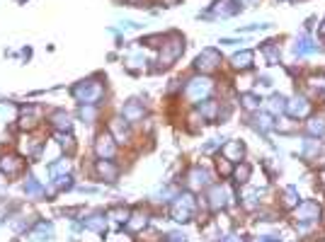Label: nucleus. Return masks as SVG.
Segmentation results:
<instances>
[{
  "label": "nucleus",
  "mask_w": 325,
  "mask_h": 242,
  "mask_svg": "<svg viewBox=\"0 0 325 242\" xmlns=\"http://www.w3.org/2000/svg\"><path fill=\"white\" fill-rule=\"evenodd\" d=\"M97 174H100L102 179H107V182H114V179L119 177V169H117V165H112L109 160H100V162H97Z\"/></svg>",
  "instance_id": "2eb2a0df"
},
{
  "label": "nucleus",
  "mask_w": 325,
  "mask_h": 242,
  "mask_svg": "<svg viewBox=\"0 0 325 242\" xmlns=\"http://www.w3.org/2000/svg\"><path fill=\"white\" fill-rule=\"evenodd\" d=\"M282 206L284 208H296L299 206V191L289 186V189H284V194H282Z\"/></svg>",
  "instance_id": "aec40b11"
},
{
  "label": "nucleus",
  "mask_w": 325,
  "mask_h": 242,
  "mask_svg": "<svg viewBox=\"0 0 325 242\" xmlns=\"http://www.w3.org/2000/svg\"><path fill=\"white\" fill-rule=\"evenodd\" d=\"M144 114H146L144 104H141V102H136V99L127 102V104H124V109H122V116H124L127 121H141V119H144Z\"/></svg>",
  "instance_id": "9b49d317"
},
{
  "label": "nucleus",
  "mask_w": 325,
  "mask_h": 242,
  "mask_svg": "<svg viewBox=\"0 0 325 242\" xmlns=\"http://www.w3.org/2000/svg\"><path fill=\"white\" fill-rule=\"evenodd\" d=\"M318 150H321V143H318V141H313V138H311V141H306V148H304L306 158H313Z\"/></svg>",
  "instance_id": "f704fd0d"
},
{
  "label": "nucleus",
  "mask_w": 325,
  "mask_h": 242,
  "mask_svg": "<svg viewBox=\"0 0 325 242\" xmlns=\"http://www.w3.org/2000/svg\"><path fill=\"white\" fill-rule=\"evenodd\" d=\"M308 133H311V136H323L325 119H311V121H308Z\"/></svg>",
  "instance_id": "cd10ccee"
},
{
  "label": "nucleus",
  "mask_w": 325,
  "mask_h": 242,
  "mask_svg": "<svg viewBox=\"0 0 325 242\" xmlns=\"http://www.w3.org/2000/svg\"><path fill=\"white\" fill-rule=\"evenodd\" d=\"M109 216H112L114 221H129V211H127V208H122V206L112 208V211H109Z\"/></svg>",
  "instance_id": "72a5a7b5"
},
{
  "label": "nucleus",
  "mask_w": 325,
  "mask_h": 242,
  "mask_svg": "<svg viewBox=\"0 0 325 242\" xmlns=\"http://www.w3.org/2000/svg\"><path fill=\"white\" fill-rule=\"evenodd\" d=\"M51 124H54L56 129L68 131V129H71V116H68L66 112H54V114H51Z\"/></svg>",
  "instance_id": "412c9836"
},
{
  "label": "nucleus",
  "mask_w": 325,
  "mask_h": 242,
  "mask_svg": "<svg viewBox=\"0 0 325 242\" xmlns=\"http://www.w3.org/2000/svg\"><path fill=\"white\" fill-rule=\"evenodd\" d=\"M199 114H201V119H214V116H218V104L211 99H204L199 104Z\"/></svg>",
  "instance_id": "6ab92c4d"
},
{
  "label": "nucleus",
  "mask_w": 325,
  "mask_h": 242,
  "mask_svg": "<svg viewBox=\"0 0 325 242\" xmlns=\"http://www.w3.org/2000/svg\"><path fill=\"white\" fill-rule=\"evenodd\" d=\"M211 90H214V85H211V80H209V78H194V80H189V82H187V90H184V94H187L192 102H201V97H206Z\"/></svg>",
  "instance_id": "20e7f679"
},
{
  "label": "nucleus",
  "mask_w": 325,
  "mask_h": 242,
  "mask_svg": "<svg viewBox=\"0 0 325 242\" xmlns=\"http://www.w3.org/2000/svg\"><path fill=\"white\" fill-rule=\"evenodd\" d=\"M73 186V179L68 174H61L58 179H56V189H71Z\"/></svg>",
  "instance_id": "e433bc0d"
},
{
  "label": "nucleus",
  "mask_w": 325,
  "mask_h": 242,
  "mask_svg": "<svg viewBox=\"0 0 325 242\" xmlns=\"http://www.w3.org/2000/svg\"><path fill=\"white\" fill-rule=\"evenodd\" d=\"M311 85H313L316 90H318V87H321V90H325V75H321V78H318V75H313V78H311Z\"/></svg>",
  "instance_id": "4c0bfd02"
},
{
  "label": "nucleus",
  "mask_w": 325,
  "mask_h": 242,
  "mask_svg": "<svg viewBox=\"0 0 325 242\" xmlns=\"http://www.w3.org/2000/svg\"><path fill=\"white\" fill-rule=\"evenodd\" d=\"M192 213H194V199H192L189 194L175 196V201H172V218L184 223V221L192 218Z\"/></svg>",
  "instance_id": "7ed1b4c3"
},
{
  "label": "nucleus",
  "mask_w": 325,
  "mask_h": 242,
  "mask_svg": "<svg viewBox=\"0 0 325 242\" xmlns=\"http://www.w3.org/2000/svg\"><path fill=\"white\" fill-rule=\"evenodd\" d=\"M221 153H223V158H226V160L238 162V160H243V155H245V146H243L240 141H228V143L221 148Z\"/></svg>",
  "instance_id": "9d476101"
},
{
  "label": "nucleus",
  "mask_w": 325,
  "mask_h": 242,
  "mask_svg": "<svg viewBox=\"0 0 325 242\" xmlns=\"http://www.w3.org/2000/svg\"><path fill=\"white\" fill-rule=\"evenodd\" d=\"M51 233H54L51 223H44V221H41V223L36 225V230L32 233V238H34V240H46V238H49Z\"/></svg>",
  "instance_id": "a878e982"
},
{
  "label": "nucleus",
  "mask_w": 325,
  "mask_h": 242,
  "mask_svg": "<svg viewBox=\"0 0 325 242\" xmlns=\"http://www.w3.org/2000/svg\"><path fill=\"white\" fill-rule=\"evenodd\" d=\"M0 169H2V174L15 177V174H19V172L24 169V160L17 158V155H5V158L0 160Z\"/></svg>",
  "instance_id": "6e6552de"
},
{
  "label": "nucleus",
  "mask_w": 325,
  "mask_h": 242,
  "mask_svg": "<svg viewBox=\"0 0 325 242\" xmlns=\"http://www.w3.org/2000/svg\"><path fill=\"white\" fill-rule=\"evenodd\" d=\"M85 228H90V230H95V233H105L107 221H105L102 216H90V218L85 221Z\"/></svg>",
  "instance_id": "393cba45"
},
{
  "label": "nucleus",
  "mask_w": 325,
  "mask_h": 242,
  "mask_svg": "<svg viewBox=\"0 0 325 242\" xmlns=\"http://www.w3.org/2000/svg\"><path fill=\"white\" fill-rule=\"evenodd\" d=\"M95 153H97L102 160L114 158L117 146H114V138H112V133H100V136H97V141H95Z\"/></svg>",
  "instance_id": "0eeeda50"
},
{
  "label": "nucleus",
  "mask_w": 325,
  "mask_h": 242,
  "mask_svg": "<svg viewBox=\"0 0 325 242\" xmlns=\"http://www.w3.org/2000/svg\"><path fill=\"white\" fill-rule=\"evenodd\" d=\"M270 109L274 114H277V112H284V109H287V102H284V97H282V94H274V97H272V99H270Z\"/></svg>",
  "instance_id": "2f4dec72"
},
{
  "label": "nucleus",
  "mask_w": 325,
  "mask_h": 242,
  "mask_svg": "<svg viewBox=\"0 0 325 242\" xmlns=\"http://www.w3.org/2000/svg\"><path fill=\"white\" fill-rule=\"evenodd\" d=\"M17 107H15V104H5V102H2V104H0V116H7V119H15V116H17Z\"/></svg>",
  "instance_id": "473e14b6"
},
{
  "label": "nucleus",
  "mask_w": 325,
  "mask_h": 242,
  "mask_svg": "<svg viewBox=\"0 0 325 242\" xmlns=\"http://www.w3.org/2000/svg\"><path fill=\"white\" fill-rule=\"evenodd\" d=\"M262 51H265V56H267V63H270V66L279 63V49L274 46V41H267V44L262 46Z\"/></svg>",
  "instance_id": "b1692460"
},
{
  "label": "nucleus",
  "mask_w": 325,
  "mask_h": 242,
  "mask_svg": "<svg viewBox=\"0 0 325 242\" xmlns=\"http://www.w3.org/2000/svg\"><path fill=\"white\" fill-rule=\"evenodd\" d=\"M182 49H184V41H182L177 34H172L167 41H162V51H161V66L162 68L172 66V63L177 61V56L182 54Z\"/></svg>",
  "instance_id": "f03ea898"
},
{
  "label": "nucleus",
  "mask_w": 325,
  "mask_h": 242,
  "mask_svg": "<svg viewBox=\"0 0 325 242\" xmlns=\"http://www.w3.org/2000/svg\"><path fill=\"white\" fill-rule=\"evenodd\" d=\"M80 116H83V119H95V109H92V104H85V107L80 109Z\"/></svg>",
  "instance_id": "58836bf2"
},
{
  "label": "nucleus",
  "mask_w": 325,
  "mask_h": 242,
  "mask_svg": "<svg viewBox=\"0 0 325 242\" xmlns=\"http://www.w3.org/2000/svg\"><path fill=\"white\" fill-rule=\"evenodd\" d=\"M61 146H63V148H66V150H73V138H71V136H63V141H61Z\"/></svg>",
  "instance_id": "ea45409f"
},
{
  "label": "nucleus",
  "mask_w": 325,
  "mask_h": 242,
  "mask_svg": "<svg viewBox=\"0 0 325 242\" xmlns=\"http://www.w3.org/2000/svg\"><path fill=\"white\" fill-rule=\"evenodd\" d=\"M39 107H27V109H22V119H19V126L22 129H34L36 124H39Z\"/></svg>",
  "instance_id": "4468645a"
},
{
  "label": "nucleus",
  "mask_w": 325,
  "mask_h": 242,
  "mask_svg": "<svg viewBox=\"0 0 325 242\" xmlns=\"http://www.w3.org/2000/svg\"><path fill=\"white\" fill-rule=\"evenodd\" d=\"M240 102H243V107H245L248 112H257V109H260V99H257L255 94H243Z\"/></svg>",
  "instance_id": "c85d7f7f"
},
{
  "label": "nucleus",
  "mask_w": 325,
  "mask_h": 242,
  "mask_svg": "<svg viewBox=\"0 0 325 242\" xmlns=\"http://www.w3.org/2000/svg\"><path fill=\"white\" fill-rule=\"evenodd\" d=\"M109 129H112L114 133H117L119 143H127V141H129V126H127V119H114Z\"/></svg>",
  "instance_id": "a211bd4d"
},
{
  "label": "nucleus",
  "mask_w": 325,
  "mask_h": 242,
  "mask_svg": "<svg viewBox=\"0 0 325 242\" xmlns=\"http://www.w3.org/2000/svg\"><path fill=\"white\" fill-rule=\"evenodd\" d=\"M250 63H253V51H240V54H235L231 58V66H233L235 71H248Z\"/></svg>",
  "instance_id": "f3484780"
},
{
  "label": "nucleus",
  "mask_w": 325,
  "mask_h": 242,
  "mask_svg": "<svg viewBox=\"0 0 325 242\" xmlns=\"http://www.w3.org/2000/svg\"><path fill=\"white\" fill-rule=\"evenodd\" d=\"M211 12L216 17H231V15L238 12V5H235V0H216L214 7H211Z\"/></svg>",
  "instance_id": "ddd939ff"
},
{
  "label": "nucleus",
  "mask_w": 325,
  "mask_h": 242,
  "mask_svg": "<svg viewBox=\"0 0 325 242\" xmlns=\"http://www.w3.org/2000/svg\"><path fill=\"white\" fill-rule=\"evenodd\" d=\"M218 63H221V54H218L216 49H204V51L197 56V68L201 71V73L216 71Z\"/></svg>",
  "instance_id": "423d86ee"
},
{
  "label": "nucleus",
  "mask_w": 325,
  "mask_h": 242,
  "mask_svg": "<svg viewBox=\"0 0 325 242\" xmlns=\"http://www.w3.org/2000/svg\"><path fill=\"white\" fill-rule=\"evenodd\" d=\"M294 51H296V56H304V54H313V51H316V46L311 44V39H308V37H301L299 41H296Z\"/></svg>",
  "instance_id": "4be33fe9"
},
{
  "label": "nucleus",
  "mask_w": 325,
  "mask_h": 242,
  "mask_svg": "<svg viewBox=\"0 0 325 242\" xmlns=\"http://www.w3.org/2000/svg\"><path fill=\"white\" fill-rule=\"evenodd\" d=\"M144 225H146V213H134V216H129V221H127V230L136 233V230H141Z\"/></svg>",
  "instance_id": "5701e85b"
},
{
  "label": "nucleus",
  "mask_w": 325,
  "mask_h": 242,
  "mask_svg": "<svg viewBox=\"0 0 325 242\" xmlns=\"http://www.w3.org/2000/svg\"><path fill=\"white\" fill-rule=\"evenodd\" d=\"M73 94L83 102V104H97L100 99H102V94H105V85L102 82H97L95 78H90V80H83L80 85H75L73 87Z\"/></svg>",
  "instance_id": "f257e3e1"
},
{
  "label": "nucleus",
  "mask_w": 325,
  "mask_h": 242,
  "mask_svg": "<svg viewBox=\"0 0 325 242\" xmlns=\"http://www.w3.org/2000/svg\"><path fill=\"white\" fill-rule=\"evenodd\" d=\"M209 184V174H206V169L201 167H192L189 169V186L192 189H201V186Z\"/></svg>",
  "instance_id": "dca6fc26"
},
{
  "label": "nucleus",
  "mask_w": 325,
  "mask_h": 242,
  "mask_svg": "<svg viewBox=\"0 0 325 242\" xmlns=\"http://www.w3.org/2000/svg\"><path fill=\"white\" fill-rule=\"evenodd\" d=\"M233 174L238 177V182H248V179H250V165H248V162L238 165V167L233 169Z\"/></svg>",
  "instance_id": "7c9ffc66"
},
{
  "label": "nucleus",
  "mask_w": 325,
  "mask_h": 242,
  "mask_svg": "<svg viewBox=\"0 0 325 242\" xmlns=\"http://www.w3.org/2000/svg\"><path fill=\"white\" fill-rule=\"evenodd\" d=\"M218 172H221L223 177H228V174L233 172V165H231V160H226V158L221 160V158H218Z\"/></svg>",
  "instance_id": "c9c22d12"
},
{
  "label": "nucleus",
  "mask_w": 325,
  "mask_h": 242,
  "mask_svg": "<svg viewBox=\"0 0 325 242\" xmlns=\"http://www.w3.org/2000/svg\"><path fill=\"white\" fill-rule=\"evenodd\" d=\"M321 34H323V37H325V22H323V24H321Z\"/></svg>",
  "instance_id": "a19ab883"
},
{
  "label": "nucleus",
  "mask_w": 325,
  "mask_h": 242,
  "mask_svg": "<svg viewBox=\"0 0 325 242\" xmlns=\"http://www.w3.org/2000/svg\"><path fill=\"white\" fill-rule=\"evenodd\" d=\"M250 2H257V0H250Z\"/></svg>",
  "instance_id": "79ce46f5"
},
{
  "label": "nucleus",
  "mask_w": 325,
  "mask_h": 242,
  "mask_svg": "<svg viewBox=\"0 0 325 242\" xmlns=\"http://www.w3.org/2000/svg\"><path fill=\"white\" fill-rule=\"evenodd\" d=\"M272 126H274V124H272V119L267 116V114H262V116L257 114V116H255V129H260V131H270Z\"/></svg>",
  "instance_id": "c756f323"
},
{
  "label": "nucleus",
  "mask_w": 325,
  "mask_h": 242,
  "mask_svg": "<svg viewBox=\"0 0 325 242\" xmlns=\"http://www.w3.org/2000/svg\"><path fill=\"white\" fill-rule=\"evenodd\" d=\"M323 242H325V240H323Z\"/></svg>",
  "instance_id": "37998d69"
},
{
  "label": "nucleus",
  "mask_w": 325,
  "mask_h": 242,
  "mask_svg": "<svg viewBox=\"0 0 325 242\" xmlns=\"http://www.w3.org/2000/svg\"><path fill=\"white\" fill-rule=\"evenodd\" d=\"M24 191H27V196H41L44 194V186L36 184L34 177H27V184H24Z\"/></svg>",
  "instance_id": "bb28decb"
},
{
  "label": "nucleus",
  "mask_w": 325,
  "mask_h": 242,
  "mask_svg": "<svg viewBox=\"0 0 325 242\" xmlns=\"http://www.w3.org/2000/svg\"><path fill=\"white\" fill-rule=\"evenodd\" d=\"M287 112L294 116V119H304L311 114V104L306 102V97H294L291 102H287Z\"/></svg>",
  "instance_id": "1a4fd4ad"
},
{
  "label": "nucleus",
  "mask_w": 325,
  "mask_h": 242,
  "mask_svg": "<svg viewBox=\"0 0 325 242\" xmlns=\"http://www.w3.org/2000/svg\"><path fill=\"white\" fill-rule=\"evenodd\" d=\"M296 223H313L321 218V206L316 201H304V204L296 206Z\"/></svg>",
  "instance_id": "39448f33"
},
{
  "label": "nucleus",
  "mask_w": 325,
  "mask_h": 242,
  "mask_svg": "<svg viewBox=\"0 0 325 242\" xmlns=\"http://www.w3.org/2000/svg\"><path fill=\"white\" fill-rule=\"evenodd\" d=\"M226 196H228V189H226V186H221V184L211 186V191H209V206H211L214 211L223 208V206L228 204V201H226Z\"/></svg>",
  "instance_id": "f8f14e48"
}]
</instances>
